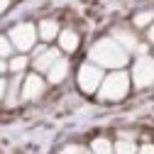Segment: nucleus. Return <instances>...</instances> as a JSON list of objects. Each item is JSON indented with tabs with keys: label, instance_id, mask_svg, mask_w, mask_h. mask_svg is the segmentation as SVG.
Wrapping results in <instances>:
<instances>
[{
	"label": "nucleus",
	"instance_id": "obj_1",
	"mask_svg": "<svg viewBox=\"0 0 154 154\" xmlns=\"http://www.w3.org/2000/svg\"><path fill=\"white\" fill-rule=\"evenodd\" d=\"M88 56H91V61L98 64L100 69H115V71H120L127 64V59H130V54L115 42L112 37H103V39H98L91 47Z\"/></svg>",
	"mask_w": 154,
	"mask_h": 154
},
{
	"label": "nucleus",
	"instance_id": "obj_2",
	"mask_svg": "<svg viewBox=\"0 0 154 154\" xmlns=\"http://www.w3.org/2000/svg\"><path fill=\"white\" fill-rule=\"evenodd\" d=\"M130 83H132V79L127 76V71H112V73H108L105 79H103V83H100V88H98V98L103 100V103H115V100H122L125 95L130 93Z\"/></svg>",
	"mask_w": 154,
	"mask_h": 154
},
{
	"label": "nucleus",
	"instance_id": "obj_3",
	"mask_svg": "<svg viewBox=\"0 0 154 154\" xmlns=\"http://www.w3.org/2000/svg\"><path fill=\"white\" fill-rule=\"evenodd\" d=\"M10 42H12V47L20 51V54H27L29 49H34V42H37V27L34 25H29V22H20V25H15L12 29H10Z\"/></svg>",
	"mask_w": 154,
	"mask_h": 154
},
{
	"label": "nucleus",
	"instance_id": "obj_4",
	"mask_svg": "<svg viewBox=\"0 0 154 154\" xmlns=\"http://www.w3.org/2000/svg\"><path fill=\"white\" fill-rule=\"evenodd\" d=\"M103 79H105V73H103V69L98 64H93V61L81 64V69H79V88L83 93H88V95L91 93H98Z\"/></svg>",
	"mask_w": 154,
	"mask_h": 154
},
{
	"label": "nucleus",
	"instance_id": "obj_5",
	"mask_svg": "<svg viewBox=\"0 0 154 154\" xmlns=\"http://www.w3.org/2000/svg\"><path fill=\"white\" fill-rule=\"evenodd\" d=\"M130 79L134 81L137 88H149V86L154 83V59H152V56L144 54V56H140V59L134 61Z\"/></svg>",
	"mask_w": 154,
	"mask_h": 154
},
{
	"label": "nucleus",
	"instance_id": "obj_6",
	"mask_svg": "<svg viewBox=\"0 0 154 154\" xmlns=\"http://www.w3.org/2000/svg\"><path fill=\"white\" fill-rule=\"evenodd\" d=\"M44 91H47V81L34 71V73H27L25 76V81H22V95H20V98H22V103H32L37 98H42Z\"/></svg>",
	"mask_w": 154,
	"mask_h": 154
},
{
	"label": "nucleus",
	"instance_id": "obj_7",
	"mask_svg": "<svg viewBox=\"0 0 154 154\" xmlns=\"http://www.w3.org/2000/svg\"><path fill=\"white\" fill-rule=\"evenodd\" d=\"M61 59V54H59V49H49V47H37L34 49V71L37 73H47L56 61Z\"/></svg>",
	"mask_w": 154,
	"mask_h": 154
},
{
	"label": "nucleus",
	"instance_id": "obj_8",
	"mask_svg": "<svg viewBox=\"0 0 154 154\" xmlns=\"http://www.w3.org/2000/svg\"><path fill=\"white\" fill-rule=\"evenodd\" d=\"M22 73H15L12 76V79L8 81V91H5V105L8 108H12V105H17V103H20L22 98H20V95H22Z\"/></svg>",
	"mask_w": 154,
	"mask_h": 154
},
{
	"label": "nucleus",
	"instance_id": "obj_9",
	"mask_svg": "<svg viewBox=\"0 0 154 154\" xmlns=\"http://www.w3.org/2000/svg\"><path fill=\"white\" fill-rule=\"evenodd\" d=\"M79 34H76L73 29H61L59 32V49L66 51V54H73L76 49H79Z\"/></svg>",
	"mask_w": 154,
	"mask_h": 154
},
{
	"label": "nucleus",
	"instance_id": "obj_10",
	"mask_svg": "<svg viewBox=\"0 0 154 154\" xmlns=\"http://www.w3.org/2000/svg\"><path fill=\"white\" fill-rule=\"evenodd\" d=\"M59 22L56 20H42L39 27H37V34L42 37L44 42H51V39H59Z\"/></svg>",
	"mask_w": 154,
	"mask_h": 154
},
{
	"label": "nucleus",
	"instance_id": "obj_11",
	"mask_svg": "<svg viewBox=\"0 0 154 154\" xmlns=\"http://www.w3.org/2000/svg\"><path fill=\"white\" fill-rule=\"evenodd\" d=\"M66 76H69V61H66V59H59V61L47 71V81H49V83H61Z\"/></svg>",
	"mask_w": 154,
	"mask_h": 154
},
{
	"label": "nucleus",
	"instance_id": "obj_12",
	"mask_svg": "<svg viewBox=\"0 0 154 154\" xmlns=\"http://www.w3.org/2000/svg\"><path fill=\"white\" fill-rule=\"evenodd\" d=\"M91 152H93V154H115V147H112L105 137H98V140H93Z\"/></svg>",
	"mask_w": 154,
	"mask_h": 154
},
{
	"label": "nucleus",
	"instance_id": "obj_13",
	"mask_svg": "<svg viewBox=\"0 0 154 154\" xmlns=\"http://www.w3.org/2000/svg\"><path fill=\"white\" fill-rule=\"evenodd\" d=\"M27 54H17V56H10V64H8V69L12 71V73H22L25 69H27Z\"/></svg>",
	"mask_w": 154,
	"mask_h": 154
},
{
	"label": "nucleus",
	"instance_id": "obj_14",
	"mask_svg": "<svg viewBox=\"0 0 154 154\" xmlns=\"http://www.w3.org/2000/svg\"><path fill=\"white\" fill-rule=\"evenodd\" d=\"M154 22V12L152 10H144V12H137L134 15V27H140V29H149V25Z\"/></svg>",
	"mask_w": 154,
	"mask_h": 154
},
{
	"label": "nucleus",
	"instance_id": "obj_15",
	"mask_svg": "<svg viewBox=\"0 0 154 154\" xmlns=\"http://www.w3.org/2000/svg\"><path fill=\"white\" fill-rule=\"evenodd\" d=\"M112 147H115V154H137V147H134V142L122 140V137H120V142H115Z\"/></svg>",
	"mask_w": 154,
	"mask_h": 154
},
{
	"label": "nucleus",
	"instance_id": "obj_16",
	"mask_svg": "<svg viewBox=\"0 0 154 154\" xmlns=\"http://www.w3.org/2000/svg\"><path fill=\"white\" fill-rule=\"evenodd\" d=\"M12 51H15V47H12V42H10V37L0 34V59H10Z\"/></svg>",
	"mask_w": 154,
	"mask_h": 154
},
{
	"label": "nucleus",
	"instance_id": "obj_17",
	"mask_svg": "<svg viewBox=\"0 0 154 154\" xmlns=\"http://www.w3.org/2000/svg\"><path fill=\"white\" fill-rule=\"evenodd\" d=\"M59 154H83V147H79V144H66Z\"/></svg>",
	"mask_w": 154,
	"mask_h": 154
},
{
	"label": "nucleus",
	"instance_id": "obj_18",
	"mask_svg": "<svg viewBox=\"0 0 154 154\" xmlns=\"http://www.w3.org/2000/svg\"><path fill=\"white\" fill-rule=\"evenodd\" d=\"M137 154H154V144H142V147H137Z\"/></svg>",
	"mask_w": 154,
	"mask_h": 154
},
{
	"label": "nucleus",
	"instance_id": "obj_19",
	"mask_svg": "<svg viewBox=\"0 0 154 154\" xmlns=\"http://www.w3.org/2000/svg\"><path fill=\"white\" fill-rule=\"evenodd\" d=\"M5 91H8V81H5V79H0V100L5 98Z\"/></svg>",
	"mask_w": 154,
	"mask_h": 154
},
{
	"label": "nucleus",
	"instance_id": "obj_20",
	"mask_svg": "<svg viewBox=\"0 0 154 154\" xmlns=\"http://www.w3.org/2000/svg\"><path fill=\"white\" fill-rule=\"evenodd\" d=\"M8 5H10V0H0V15L8 10Z\"/></svg>",
	"mask_w": 154,
	"mask_h": 154
},
{
	"label": "nucleus",
	"instance_id": "obj_21",
	"mask_svg": "<svg viewBox=\"0 0 154 154\" xmlns=\"http://www.w3.org/2000/svg\"><path fill=\"white\" fill-rule=\"evenodd\" d=\"M147 37H149V39H152V42H154V22L149 25V29H147Z\"/></svg>",
	"mask_w": 154,
	"mask_h": 154
},
{
	"label": "nucleus",
	"instance_id": "obj_22",
	"mask_svg": "<svg viewBox=\"0 0 154 154\" xmlns=\"http://www.w3.org/2000/svg\"><path fill=\"white\" fill-rule=\"evenodd\" d=\"M5 69H8V64H5V61H3V59H0V73H3V71H5Z\"/></svg>",
	"mask_w": 154,
	"mask_h": 154
},
{
	"label": "nucleus",
	"instance_id": "obj_23",
	"mask_svg": "<svg viewBox=\"0 0 154 154\" xmlns=\"http://www.w3.org/2000/svg\"><path fill=\"white\" fill-rule=\"evenodd\" d=\"M83 154H93V152H83Z\"/></svg>",
	"mask_w": 154,
	"mask_h": 154
}]
</instances>
